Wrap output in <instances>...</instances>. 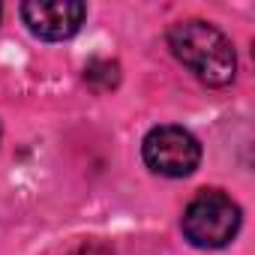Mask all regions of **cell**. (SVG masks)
<instances>
[{"label": "cell", "instance_id": "obj_1", "mask_svg": "<svg viewBox=\"0 0 255 255\" xmlns=\"http://www.w3.org/2000/svg\"><path fill=\"white\" fill-rule=\"evenodd\" d=\"M171 54L207 87H228L237 75V54L231 39L207 21H180L168 30Z\"/></svg>", "mask_w": 255, "mask_h": 255}, {"label": "cell", "instance_id": "obj_2", "mask_svg": "<svg viewBox=\"0 0 255 255\" xmlns=\"http://www.w3.org/2000/svg\"><path fill=\"white\" fill-rule=\"evenodd\" d=\"M183 237L198 249H222L240 231V207L219 189H201L183 210Z\"/></svg>", "mask_w": 255, "mask_h": 255}, {"label": "cell", "instance_id": "obj_3", "mask_svg": "<svg viewBox=\"0 0 255 255\" xmlns=\"http://www.w3.org/2000/svg\"><path fill=\"white\" fill-rule=\"evenodd\" d=\"M144 165L159 177H189L201 162V144L183 126H156L141 141Z\"/></svg>", "mask_w": 255, "mask_h": 255}, {"label": "cell", "instance_id": "obj_4", "mask_svg": "<svg viewBox=\"0 0 255 255\" xmlns=\"http://www.w3.org/2000/svg\"><path fill=\"white\" fill-rule=\"evenodd\" d=\"M18 12L27 30L45 42H60L75 36L87 18V6L81 0H27Z\"/></svg>", "mask_w": 255, "mask_h": 255}, {"label": "cell", "instance_id": "obj_5", "mask_svg": "<svg viewBox=\"0 0 255 255\" xmlns=\"http://www.w3.org/2000/svg\"><path fill=\"white\" fill-rule=\"evenodd\" d=\"M84 81H87L96 93H105V90L117 87V81H120V66L111 63V60H90L87 69H84Z\"/></svg>", "mask_w": 255, "mask_h": 255}, {"label": "cell", "instance_id": "obj_6", "mask_svg": "<svg viewBox=\"0 0 255 255\" xmlns=\"http://www.w3.org/2000/svg\"><path fill=\"white\" fill-rule=\"evenodd\" d=\"M72 255H111L105 246H81V249H75Z\"/></svg>", "mask_w": 255, "mask_h": 255}, {"label": "cell", "instance_id": "obj_7", "mask_svg": "<svg viewBox=\"0 0 255 255\" xmlns=\"http://www.w3.org/2000/svg\"><path fill=\"white\" fill-rule=\"evenodd\" d=\"M0 15H3V6H0Z\"/></svg>", "mask_w": 255, "mask_h": 255}]
</instances>
